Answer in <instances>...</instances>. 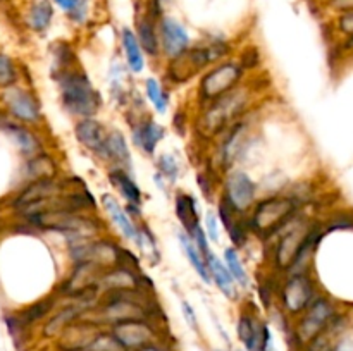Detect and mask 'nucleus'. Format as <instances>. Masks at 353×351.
Here are the masks:
<instances>
[{
	"label": "nucleus",
	"mask_w": 353,
	"mask_h": 351,
	"mask_svg": "<svg viewBox=\"0 0 353 351\" xmlns=\"http://www.w3.org/2000/svg\"><path fill=\"white\" fill-rule=\"evenodd\" d=\"M245 67L238 58H224L210 65L196 85V105L203 107L245 83Z\"/></svg>",
	"instance_id": "7"
},
{
	"label": "nucleus",
	"mask_w": 353,
	"mask_h": 351,
	"mask_svg": "<svg viewBox=\"0 0 353 351\" xmlns=\"http://www.w3.org/2000/svg\"><path fill=\"white\" fill-rule=\"evenodd\" d=\"M143 95L145 100L154 107V110L161 116H164L169 110V103H171V95L169 89L159 81L154 76H148L143 81Z\"/></svg>",
	"instance_id": "29"
},
{
	"label": "nucleus",
	"mask_w": 353,
	"mask_h": 351,
	"mask_svg": "<svg viewBox=\"0 0 353 351\" xmlns=\"http://www.w3.org/2000/svg\"><path fill=\"white\" fill-rule=\"evenodd\" d=\"M330 6L333 7L334 10H338L340 14L352 12V10H353V0H331Z\"/></svg>",
	"instance_id": "41"
},
{
	"label": "nucleus",
	"mask_w": 353,
	"mask_h": 351,
	"mask_svg": "<svg viewBox=\"0 0 353 351\" xmlns=\"http://www.w3.org/2000/svg\"><path fill=\"white\" fill-rule=\"evenodd\" d=\"M236 336L247 351H271L272 337L268 322L255 310L245 306L236 320Z\"/></svg>",
	"instance_id": "12"
},
{
	"label": "nucleus",
	"mask_w": 353,
	"mask_h": 351,
	"mask_svg": "<svg viewBox=\"0 0 353 351\" xmlns=\"http://www.w3.org/2000/svg\"><path fill=\"white\" fill-rule=\"evenodd\" d=\"M121 48H123L124 61H126L128 69H130L133 74H141L145 71V52L141 48L140 40H138L137 33L130 28H123L121 30Z\"/></svg>",
	"instance_id": "25"
},
{
	"label": "nucleus",
	"mask_w": 353,
	"mask_h": 351,
	"mask_svg": "<svg viewBox=\"0 0 353 351\" xmlns=\"http://www.w3.org/2000/svg\"><path fill=\"white\" fill-rule=\"evenodd\" d=\"M138 351H169V350L165 346H162L161 343H155V344H150V346L143 348V350H138Z\"/></svg>",
	"instance_id": "43"
},
{
	"label": "nucleus",
	"mask_w": 353,
	"mask_h": 351,
	"mask_svg": "<svg viewBox=\"0 0 353 351\" xmlns=\"http://www.w3.org/2000/svg\"><path fill=\"white\" fill-rule=\"evenodd\" d=\"M181 313H183V319H185L186 326H188L193 332L199 334L200 332V322H199V317H196L195 306H193L190 301H186V299H181Z\"/></svg>",
	"instance_id": "39"
},
{
	"label": "nucleus",
	"mask_w": 353,
	"mask_h": 351,
	"mask_svg": "<svg viewBox=\"0 0 353 351\" xmlns=\"http://www.w3.org/2000/svg\"><path fill=\"white\" fill-rule=\"evenodd\" d=\"M223 260L226 264L228 270L233 275V279L236 281V284L240 286L241 291H248L252 288V279L248 274V268L245 267L243 258L240 257V251L234 246L224 248L223 251Z\"/></svg>",
	"instance_id": "30"
},
{
	"label": "nucleus",
	"mask_w": 353,
	"mask_h": 351,
	"mask_svg": "<svg viewBox=\"0 0 353 351\" xmlns=\"http://www.w3.org/2000/svg\"><path fill=\"white\" fill-rule=\"evenodd\" d=\"M16 81H17V71L12 58L0 54V86L9 88V86H12Z\"/></svg>",
	"instance_id": "37"
},
{
	"label": "nucleus",
	"mask_w": 353,
	"mask_h": 351,
	"mask_svg": "<svg viewBox=\"0 0 353 351\" xmlns=\"http://www.w3.org/2000/svg\"><path fill=\"white\" fill-rule=\"evenodd\" d=\"M26 178L30 181L59 178V164L52 155L38 153L26 162Z\"/></svg>",
	"instance_id": "28"
},
{
	"label": "nucleus",
	"mask_w": 353,
	"mask_h": 351,
	"mask_svg": "<svg viewBox=\"0 0 353 351\" xmlns=\"http://www.w3.org/2000/svg\"><path fill=\"white\" fill-rule=\"evenodd\" d=\"M105 164L109 167H123L131 171L133 169V155H131L130 141L121 129H110L109 145H107Z\"/></svg>",
	"instance_id": "24"
},
{
	"label": "nucleus",
	"mask_w": 353,
	"mask_h": 351,
	"mask_svg": "<svg viewBox=\"0 0 353 351\" xmlns=\"http://www.w3.org/2000/svg\"><path fill=\"white\" fill-rule=\"evenodd\" d=\"M59 7H61L64 12H68L76 23H83L86 17V6L85 0H55Z\"/></svg>",
	"instance_id": "38"
},
{
	"label": "nucleus",
	"mask_w": 353,
	"mask_h": 351,
	"mask_svg": "<svg viewBox=\"0 0 353 351\" xmlns=\"http://www.w3.org/2000/svg\"><path fill=\"white\" fill-rule=\"evenodd\" d=\"M172 2H174V0H154V12H152V16L162 12V10H164V7L171 6Z\"/></svg>",
	"instance_id": "42"
},
{
	"label": "nucleus",
	"mask_w": 353,
	"mask_h": 351,
	"mask_svg": "<svg viewBox=\"0 0 353 351\" xmlns=\"http://www.w3.org/2000/svg\"><path fill=\"white\" fill-rule=\"evenodd\" d=\"M86 351H124V348L121 346L119 341L116 339V336L112 334V330L109 327L100 330L95 336V339L90 343V346L86 348Z\"/></svg>",
	"instance_id": "35"
},
{
	"label": "nucleus",
	"mask_w": 353,
	"mask_h": 351,
	"mask_svg": "<svg viewBox=\"0 0 353 351\" xmlns=\"http://www.w3.org/2000/svg\"><path fill=\"white\" fill-rule=\"evenodd\" d=\"M255 89L252 85L241 83L238 88L221 98L200 107L195 119L192 120V129L196 141L200 143H212L223 133H226L231 126L243 119L250 107L254 105Z\"/></svg>",
	"instance_id": "1"
},
{
	"label": "nucleus",
	"mask_w": 353,
	"mask_h": 351,
	"mask_svg": "<svg viewBox=\"0 0 353 351\" xmlns=\"http://www.w3.org/2000/svg\"><path fill=\"white\" fill-rule=\"evenodd\" d=\"M155 174L161 176L174 188V184L183 174V162L172 151H164L155 158Z\"/></svg>",
	"instance_id": "32"
},
{
	"label": "nucleus",
	"mask_w": 353,
	"mask_h": 351,
	"mask_svg": "<svg viewBox=\"0 0 353 351\" xmlns=\"http://www.w3.org/2000/svg\"><path fill=\"white\" fill-rule=\"evenodd\" d=\"M317 222L319 220L309 217L302 210L283 229H279L271 240L265 241L268 243L265 244V257L271 264L272 274L286 275L295 258L299 257L302 248L309 241Z\"/></svg>",
	"instance_id": "2"
},
{
	"label": "nucleus",
	"mask_w": 353,
	"mask_h": 351,
	"mask_svg": "<svg viewBox=\"0 0 353 351\" xmlns=\"http://www.w3.org/2000/svg\"><path fill=\"white\" fill-rule=\"evenodd\" d=\"M228 54H230V43L223 38H210L202 43L193 45L179 57L165 62V83L179 86L188 83L190 79L200 78L210 65L228 58Z\"/></svg>",
	"instance_id": "4"
},
{
	"label": "nucleus",
	"mask_w": 353,
	"mask_h": 351,
	"mask_svg": "<svg viewBox=\"0 0 353 351\" xmlns=\"http://www.w3.org/2000/svg\"><path fill=\"white\" fill-rule=\"evenodd\" d=\"M54 79L59 86V98H61L62 109L69 116L74 117L76 120L97 117L103 105V98L81 65H74V67L54 76Z\"/></svg>",
	"instance_id": "3"
},
{
	"label": "nucleus",
	"mask_w": 353,
	"mask_h": 351,
	"mask_svg": "<svg viewBox=\"0 0 353 351\" xmlns=\"http://www.w3.org/2000/svg\"><path fill=\"white\" fill-rule=\"evenodd\" d=\"M178 241H179V246H181L183 253H185L186 260H188V264L192 265V268L195 270V274L199 275L200 281L207 286H212V281H210V274H209V267H207V257L199 250V246H196L195 241L192 240V236L181 229L178 233Z\"/></svg>",
	"instance_id": "26"
},
{
	"label": "nucleus",
	"mask_w": 353,
	"mask_h": 351,
	"mask_svg": "<svg viewBox=\"0 0 353 351\" xmlns=\"http://www.w3.org/2000/svg\"><path fill=\"white\" fill-rule=\"evenodd\" d=\"M78 351H86V350H78Z\"/></svg>",
	"instance_id": "46"
},
{
	"label": "nucleus",
	"mask_w": 353,
	"mask_h": 351,
	"mask_svg": "<svg viewBox=\"0 0 353 351\" xmlns=\"http://www.w3.org/2000/svg\"><path fill=\"white\" fill-rule=\"evenodd\" d=\"M207 267H209L212 286H216L219 292H223L230 301H238L241 298V289L233 279V275L230 274L223 258H219L214 251H210L207 255Z\"/></svg>",
	"instance_id": "21"
},
{
	"label": "nucleus",
	"mask_w": 353,
	"mask_h": 351,
	"mask_svg": "<svg viewBox=\"0 0 353 351\" xmlns=\"http://www.w3.org/2000/svg\"><path fill=\"white\" fill-rule=\"evenodd\" d=\"M259 191H261L259 184L245 169L233 167L224 172L223 179H221L219 198L217 200L226 203L233 212L240 213V215H248L257 203Z\"/></svg>",
	"instance_id": "10"
},
{
	"label": "nucleus",
	"mask_w": 353,
	"mask_h": 351,
	"mask_svg": "<svg viewBox=\"0 0 353 351\" xmlns=\"http://www.w3.org/2000/svg\"><path fill=\"white\" fill-rule=\"evenodd\" d=\"M64 181L59 178L31 181L30 184L17 195V198L14 200V206H16L17 210H23L38 202H45V200L64 195Z\"/></svg>",
	"instance_id": "20"
},
{
	"label": "nucleus",
	"mask_w": 353,
	"mask_h": 351,
	"mask_svg": "<svg viewBox=\"0 0 353 351\" xmlns=\"http://www.w3.org/2000/svg\"><path fill=\"white\" fill-rule=\"evenodd\" d=\"M159 40H161V57L165 62L179 57L183 52L192 47L186 28L171 16H162L159 19Z\"/></svg>",
	"instance_id": "17"
},
{
	"label": "nucleus",
	"mask_w": 353,
	"mask_h": 351,
	"mask_svg": "<svg viewBox=\"0 0 353 351\" xmlns=\"http://www.w3.org/2000/svg\"><path fill=\"white\" fill-rule=\"evenodd\" d=\"M28 222L40 231H54L69 241L93 240L105 234V226L95 212H76V210L57 209L50 212L28 217Z\"/></svg>",
	"instance_id": "6"
},
{
	"label": "nucleus",
	"mask_w": 353,
	"mask_h": 351,
	"mask_svg": "<svg viewBox=\"0 0 353 351\" xmlns=\"http://www.w3.org/2000/svg\"><path fill=\"white\" fill-rule=\"evenodd\" d=\"M105 268L100 265L93 264V262H79V264H72L71 272L68 277L64 279L61 286H59V292L64 298H78V296L86 295V292L93 291V289H100L99 282Z\"/></svg>",
	"instance_id": "13"
},
{
	"label": "nucleus",
	"mask_w": 353,
	"mask_h": 351,
	"mask_svg": "<svg viewBox=\"0 0 353 351\" xmlns=\"http://www.w3.org/2000/svg\"><path fill=\"white\" fill-rule=\"evenodd\" d=\"M133 246L137 248L140 257L150 265L161 264L162 251L161 246H159L157 236H155L154 231H152V227L148 226L145 219L137 220V240H134Z\"/></svg>",
	"instance_id": "23"
},
{
	"label": "nucleus",
	"mask_w": 353,
	"mask_h": 351,
	"mask_svg": "<svg viewBox=\"0 0 353 351\" xmlns=\"http://www.w3.org/2000/svg\"><path fill=\"white\" fill-rule=\"evenodd\" d=\"M107 179H109L110 186L119 193L121 198L124 200V205H126L128 212L131 213L134 220L143 219V191H141L140 184L137 182V179L133 178L131 171L123 167H109L107 171Z\"/></svg>",
	"instance_id": "15"
},
{
	"label": "nucleus",
	"mask_w": 353,
	"mask_h": 351,
	"mask_svg": "<svg viewBox=\"0 0 353 351\" xmlns=\"http://www.w3.org/2000/svg\"><path fill=\"white\" fill-rule=\"evenodd\" d=\"M124 351H138L150 344L161 343V330L157 322L150 319H137L119 322L109 327Z\"/></svg>",
	"instance_id": "11"
},
{
	"label": "nucleus",
	"mask_w": 353,
	"mask_h": 351,
	"mask_svg": "<svg viewBox=\"0 0 353 351\" xmlns=\"http://www.w3.org/2000/svg\"><path fill=\"white\" fill-rule=\"evenodd\" d=\"M217 351H221V350H217Z\"/></svg>",
	"instance_id": "47"
},
{
	"label": "nucleus",
	"mask_w": 353,
	"mask_h": 351,
	"mask_svg": "<svg viewBox=\"0 0 353 351\" xmlns=\"http://www.w3.org/2000/svg\"><path fill=\"white\" fill-rule=\"evenodd\" d=\"M317 296H319V291H317L312 272L286 274L279 281L276 303H278V308L288 319L295 320L312 305Z\"/></svg>",
	"instance_id": "9"
},
{
	"label": "nucleus",
	"mask_w": 353,
	"mask_h": 351,
	"mask_svg": "<svg viewBox=\"0 0 353 351\" xmlns=\"http://www.w3.org/2000/svg\"><path fill=\"white\" fill-rule=\"evenodd\" d=\"M302 210V203L286 191L262 196L247 215L252 236L265 243Z\"/></svg>",
	"instance_id": "5"
},
{
	"label": "nucleus",
	"mask_w": 353,
	"mask_h": 351,
	"mask_svg": "<svg viewBox=\"0 0 353 351\" xmlns=\"http://www.w3.org/2000/svg\"><path fill=\"white\" fill-rule=\"evenodd\" d=\"M134 33L140 40L145 55L157 61L161 57V40H159V24L155 23L154 16L148 14V16L140 17L137 21V31Z\"/></svg>",
	"instance_id": "27"
},
{
	"label": "nucleus",
	"mask_w": 353,
	"mask_h": 351,
	"mask_svg": "<svg viewBox=\"0 0 353 351\" xmlns=\"http://www.w3.org/2000/svg\"><path fill=\"white\" fill-rule=\"evenodd\" d=\"M74 140L85 148L88 153L105 164L107 145H109L110 127H107L99 117H86L74 123Z\"/></svg>",
	"instance_id": "14"
},
{
	"label": "nucleus",
	"mask_w": 353,
	"mask_h": 351,
	"mask_svg": "<svg viewBox=\"0 0 353 351\" xmlns=\"http://www.w3.org/2000/svg\"><path fill=\"white\" fill-rule=\"evenodd\" d=\"M203 229H205L207 233V237H209V241L212 244H219L221 241V220H219V215H217V212H214V210H207L205 215H203Z\"/></svg>",
	"instance_id": "36"
},
{
	"label": "nucleus",
	"mask_w": 353,
	"mask_h": 351,
	"mask_svg": "<svg viewBox=\"0 0 353 351\" xmlns=\"http://www.w3.org/2000/svg\"><path fill=\"white\" fill-rule=\"evenodd\" d=\"M336 26L343 34H347V36H353V10L352 12L340 14Z\"/></svg>",
	"instance_id": "40"
},
{
	"label": "nucleus",
	"mask_w": 353,
	"mask_h": 351,
	"mask_svg": "<svg viewBox=\"0 0 353 351\" xmlns=\"http://www.w3.org/2000/svg\"><path fill=\"white\" fill-rule=\"evenodd\" d=\"M7 124H9V123H7V117L3 116L2 112H0V126H3V127H6Z\"/></svg>",
	"instance_id": "45"
},
{
	"label": "nucleus",
	"mask_w": 353,
	"mask_h": 351,
	"mask_svg": "<svg viewBox=\"0 0 353 351\" xmlns=\"http://www.w3.org/2000/svg\"><path fill=\"white\" fill-rule=\"evenodd\" d=\"M55 305H57V299H55V296L52 298V296H48V298H43L40 299V301L33 303L31 306H28L26 310H23V312L19 313V320L24 323V326H31V323L38 322V320L45 319L47 315H50L52 310L55 308Z\"/></svg>",
	"instance_id": "34"
},
{
	"label": "nucleus",
	"mask_w": 353,
	"mask_h": 351,
	"mask_svg": "<svg viewBox=\"0 0 353 351\" xmlns=\"http://www.w3.org/2000/svg\"><path fill=\"white\" fill-rule=\"evenodd\" d=\"M174 213L176 219L181 224V229L185 233L192 234L199 226H202V213H200L199 202L195 195L183 189L174 191Z\"/></svg>",
	"instance_id": "22"
},
{
	"label": "nucleus",
	"mask_w": 353,
	"mask_h": 351,
	"mask_svg": "<svg viewBox=\"0 0 353 351\" xmlns=\"http://www.w3.org/2000/svg\"><path fill=\"white\" fill-rule=\"evenodd\" d=\"M6 103L9 107L10 114L21 123L37 124L41 119V107L37 96L31 92L17 86H9L6 93Z\"/></svg>",
	"instance_id": "18"
},
{
	"label": "nucleus",
	"mask_w": 353,
	"mask_h": 351,
	"mask_svg": "<svg viewBox=\"0 0 353 351\" xmlns=\"http://www.w3.org/2000/svg\"><path fill=\"white\" fill-rule=\"evenodd\" d=\"M345 48L347 50H353V36H348V40L345 41Z\"/></svg>",
	"instance_id": "44"
},
{
	"label": "nucleus",
	"mask_w": 353,
	"mask_h": 351,
	"mask_svg": "<svg viewBox=\"0 0 353 351\" xmlns=\"http://www.w3.org/2000/svg\"><path fill=\"white\" fill-rule=\"evenodd\" d=\"M7 133L12 136L14 143L17 145L19 151L26 157H34V155L41 153V143L34 133H31L28 127L19 126V124H7L6 126Z\"/></svg>",
	"instance_id": "31"
},
{
	"label": "nucleus",
	"mask_w": 353,
	"mask_h": 351,
	"mask_svg": "<svg viewBox=\"0 0 353 351\" xmlns=\"http://www.w3.org/2000/svg\"><path fill=\"white\" fill-rule=\"evenodd\" d=\"M165 133H168L165 127L161 123H157L150 114L130 124L131 143L141 155L148 158L155 157L159 145L165 140Z\"/></svg>",
	"instance_id": "16"
},
{
	"label": "nucleus",
	"mask_w": 353,
	"mask_h": 351,
	"mask_svg": "<svg viewBox=\"0 0 353 351\" xmlns=\"http://www.w3.org/2000/svg\"><path fill=\"white\" fill-rule=\"evenodd\" d=\"M52 17H54V7L48 0H37V2L31 6L30 16V26L34 31H45L52 23Z\"/></svg>",
	"instance_id": "33"
},
{
	"label": "nucleus",
	"mask_w": 353,
	"mask_h": 351,
	"mask_svg": "<svg viewBox=\"0 0 353 351\" xmlns=\"http://www.w3.org/2000/svg\"><path fill=\"white\" fill-rule=\"evenodd\" d=\"M338 315L340 313H338L333 299L319 295L314 299L312 305L299 319H295L292 330H290V339H292L290 343L299 350H302V348L305 350L307 344L316 339L321 332H324Z\"/></svg>",
	"instance_id": "8"
},
{
	"label": "nucleus",
	"mask_w": 353,
	"mask_h": 351,
	"mask_svg": "<svg viewBox=\"0 0 353 351\" xmlns=\"http://www.w3.org/2000/svg\"><path fill=\"white\" fill-rule=\"evenodd\" d=\"M100 203H102V209L105 212V215L109 217V220L112 222V226L116 227L117 233L128 241V243L133 244L137 240V220L131 217V213L128 212L126 205L119 202L117 196H114L112 193H103L100 196Z\"/></svg>",
	"instance_id": "19"
}]
</instances>
